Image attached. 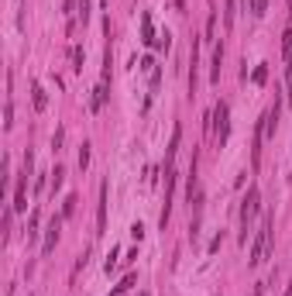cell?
I'll return each mask as SVG.
<instances>
[{"label": "cell", "instance_id": "6da1fadb", "mask_svg": "<svg viewBox=\"0 0 292 296\" xmlns=\"http://www.w3.org/2000/svg\"><path fill=\"white\" fill-rule=\"evenodd\" d=\"M272 231H275V214H265L261 217V227H258V238H254V245H251L248 265H261L268 258V252H272Z\"/></svg>", "mask_w": 292, "mask_h": 296}, {"label": "cell", "instance_id": "7a4b0ae2", "mask_svg": "<svg viewBox=\"0 0 292 296\" xmlns=\"http://www.w3.org/2000/svg\"><path fill=\"white\" fill-rule=\"evenodd\" d=\"M210 135H213V145L216 148H224L227 145V135H231V107L220 100L213 107V114H210Z\"/></svg>", "mask_w": 292, "mask_h": 296}, {"label": "cell", "instance_id": "3957f363", "mask_svg": "<svg viewBox=\"0 0 292 296\" xmlns=\"http://www.w3.org/2000/svg\"><path fill=\"white\" fill-rule=\"evenodd\" d=\"M258 207H261V193H258V186L248 190V197L241 200V241L248 245V227H251V220L258 217Z\"/></svg>", "mask_w": 292, "mask_h": 296}, {"label": "cell", "instance_id": "277c9868", "mask_svg": "<svg viewBox=\"0 0 292 296\" xmlns=\"http://www.w3.org/2000/svg\"><path fill=\"white\" fill-rule=\"evenodd\" d=\"M62 214H55V217L48 220V227H45V245H41V255H52V248H55L58 241V231H62Z\"/></svg>", "mask_w": 292, "mask_h": 296}, {"label": "cell", "instance_id": "5b68a950", "mask_svg": "<svg viewBox=\"0 0 292 296\" xmlns=\"http://www.w3.org/2000/svg\"><path fill=\"white\" fill-rule=\"evenodd\" d=\"M107 231V183H100V200H97V234Z\"/></svg>", "mask_w": 292, "mask_h": 296}, {"label": "cell", "instance_id": "8992f818", "mask_svg": "<svg viewBox=\"0 0 292 296\" xmlns=\"http://www.w3.org/2000/svg\"><path fill=\"white\" fill-rule=\"evenodd\" d=\"M28 176H31V169H24L18 176V193H14V210H28V197H24V190H28Z\"/></svg>", "mask_w": 292, "mask_h": 296}, {"label": "cell", "instance_id": "52a82bcc", "mask_svg": "<svg viewBox=\"0 0 292 296\" xmlns=\"http://www.w3.org/2000/svg\"><path fill=\"white\" fill-rule=\"evenodd\" d=\"M141 41H144V45H155V41H158L155 24H152V14H148V11L141 14Z\"/></svg>", "mask_w": 292, "mask_h": 296}, {"label": "cell", "instance_id": "ba28073f", "mask_svg": "<svg viewBox=\"0 0 292 296\" xmlns=\"http://www.w3.org/2000/svg\"><path fill=\"white\" fill-rule=\"evenodd\" d=\"M31 103H35V110H45L48 107V93H45L41 83H31Z\"/></svg>", "mask_w": 292, "mask_h": 296}, {"label": "cell", "instance_id": "9c48e42d", "mask_svg": "<svg viewBox=\"0 0 292 296\" xmlns=\"http://www.w3.org/2000/svg\"><path fill=\"white\" fill-rule=\"evenodd\" d=\"M220 66H224V45L213 48V66H210V83H220Z\"/></svg>", "mask_w": 292, "mask_h": 296}, {"label": "cell", "instance_id": "30bf717a", "mask_svg": "<svg viewBox=\"0 0 292 296\" xmlns=\"http://www.w3.org/2000/svg\"><path fill=\"white\" fill-rule=\"evenodd\" d=\"M93 93H97V97H93V110H103V103H107V83H103V79H100V86Z\"/></svg>", "mask_w": 292, "mask_h": 296}, {"label": "cell", "instance_id": "8fae6325", "mask_svg": "<svg viewBox=\"0 0 292 296\" xmlns=\"http://www.w3.org/2000/svg\"><path fill=\"white\" fill-rule=\"evenodd\" d=\"M38 227H41V214L35 210V214L28 217V241H35V238H38Z\"/></svg>", "mask_w": 292, "mask_h": 296}, {"label": "cell", "instance_id": "7c38bea8", "mask_svg": "<svg viewBox=\"0 0 292 296\" xmlns=\"http://www.w3.org/2000/svg\"><path fill=\"white\" fill-rule=\"evenodd\" d=\"M282 52H285V59H292V18L285 24V35H282Z\"/></svg>", "mask_w": 292, "mask_h": 296}, {"label": "cell", "instance_id": "4fadbf2b", "mask_svg": "<svg viewBox=\"0 0 292 296\" xmlns=\"http://www.w3.org/2000/svg\"><path fill=\"white\" fill-rule=\"evenodd\" d=\"M131 286H134V272H127V276L120 279V282H117V286H114V293H110V296H120V293H127Z\"/></svg>", "mask_w": 292, "mask_h": 296}, {"label": "cell", "instance_id": "5bb4252c", "mask_svg": "<svg viewBox=\"0 0 292 296\" xmlns=\"http://www.w3.org/2000/svg\"><path fill=\"white\" fill-rule=\"evenodd\" d=\"M234 14H237V0H227V7H224V24H227V31L234 28Z\"/></svg>", "mask_w": 292, "mask_h": 296}, {"label": "cell", "instance_id": "9a60e30c", "mask_svg": "<svg viewBox=\"0 0 292 296\" xmlns=\"http://www.w3.org/2000/svg\"><path fill=\"white\" fill-rule=\"evenodd\" d=\"M248 11H251L254 18H265V11H268V0H248Z\"/></svg>", "mask_w": 292, "mask_h": 296}, {"label": "cell", "instance_id": "2e32d148", "mask_svg": "<svg viewBox=\"0 0 292 296\" xmlns=\"http://www.w3.org/2000/svg\"><path fill=\"white\" fill-rule=\"evenodd\" d=\"M62 183H65V169H62V165H55V172H52V197L62 190Z\"/></svg>", "mask_w": 292, "mask_h": 296}, {"label": "cell", "instance_id": "e0dca14e", "mask_svg": "<svg viewBox=\"0 0 292 296\" xmlns=\"http://www.w3.org/2000/svg\"><path fill=\"white\" fill-rule=\"evenodd\" d=\"M69 59H72V69H76V73H83V48H79V45H72V48H69Z\"/></svg>", "mask_w": 292, "mask_h": 296}, {"label": "cell", "instance_id": "ac0fdd59", "mask_svg": "<svg viewBox=\"0 0 292 296\" xmlns=\"http://www.w3.org/2000/svg\"><path fill=\"white\" fill-rule=\"evenodd\" d=\"M4 128H7V131L14 128V103H11V100H7V107H4Z\"/></svg>", "mask_w": 292, "mask_h": 296}, {"label": "cell", "instance_id": "d6986e66", "mask_svg": "<svg viewBox=\"0 0 292 296\" xmlns=\"http://www.w3.org/2000/svg\"><path fill=\"white\" fill-rule=\"evenodd\" d=\"M86 165H90V141L79 145V169H86Z\"/></svg>", "mask_w": 292, "mask_h": 296}, {"label": "cell", "instance_id": "ffe728a7", "mask_svg": "<svg viewBox=\"0 0 292 296\" xmlns=\"http://www.w3.org/2000/svg\"><path fill=\"white\" fill-rule=\"evenodd\" d=\"M76 203H79L76 197H65V203H62V217H72V214H76Z\"/></svg>", "mask_w": 292, "mask_h": 296}, {"label": "cell", "instance_id": "44dd1931", "mask_svg": "<svg viewBox=\"0 0 292 296\" xmlns=\"http://www.w3.org/2000/svg\"><path fill=\"white\" fill-rule=\"evenodd\" d=\"M254 83H258V86H261V83H265V79H268V66H265V62H261V66H254Z\"/></svg>", "mask_w": 292, "mask_h": 296}, {"label": "cell", "instance_id": "7402d4cb", "mask_svg": "<svg viewBox=\"0 0 292 296\" xmlns=\"http://www.w3.org/2000/svg\"><path fill=\"white\" fill-rule=\"evenodd\" d=\"M213 35H216V14L210 11V18H206V41H213Z\"/></svg>", "mask_w": 292, "mask_h": 296}, {"label": "cell", "instance_id": "603a6c76", "mask_svg": "<svg viewBox=\"0 0 292 296\" xmlns=\"http://www.w3.org/2000/svg\"><path fill=\"white\" fill-rule=\"evenodd\" d=\"M76 18L83 21V24L90 21V0H79V11H76Z\"/></svg>", "mask_w": 292, "mask_h": 296}, {"label": "cell", "instance_id": "cb8c5ba5", "mask_svg": "<svg viewBox=\"0 0 292 296\" xmlns=\"http://www.w3.org/2000/svg\"><path fill=\"white\" fill-rule=\"evenodd\" d=\"M103 269H107V276L117 269V248H110V255H107V262H103Z\"/></svg>", "mask_w": 292, "mask_h": 296}, {"label": "cell", "instance_id": "d4e9b609", "mask_svg": "<svg viewBox=\"0 0 292 296\" xmlns=\"http://www.w3.org/2000/svg\"><path fill=\"white\" fill-rule=\"evenodd\" d=\"M155 45H158V48H162V52H169V45H172V35H169V31H162Z\"/></svg>", "mask_w": 292, "mask_h": 296}, {"label": "cell", "instance_id": "484cf974", "mask_svg": "<svg viewBox=\"0 0 292 296\" xmlns=\"http://www.w3.org/2000/svg\"><path fill=\"white\" fill-rule=\"evenodd\" d=\"M62 141H65V131L58 128V131H55V138H52V148H55V152H58V148H62Z\"/></svg>", "mask_w": 292, "mask_h": 296}, {"label": "cell", "instance_id": "4316f807", "mask_svg": "<svg viewBox=\"0 0 292 296\" xmlns=\"http://www.w3.org/2000/svg\"><path fill=\"white\" fill-rule=\"evenodd\" d=\"M131 238L141 241V238H144V224H134V227H131Z\"/></svg>", "mask_w": 292, "mask_h": 296}, {"label": "cell", "instance_id": "83f0119b", "mask_svg": "<svg viewBox=\"0 0 292 296\" xmlns=\"http://www.w3.org/2000/svg\"><path fill=\"white\" fill-rule=\"evenodd\" d=\"M265 293V282H258V286H254V296H261Z\"/></svg>", "mask_w": 292, "mask_h": 296}, {"label": "cell", "instance_id": "f1b7e54d", "mask_svg": "<svg viewBox=\"0 0 292 296\" xmlns=\"http://www.w3.org/2000/svg\"><path fill=\"white\" fill-rule=\"evenodd\" d=\"M175 7H179V11H186V0H175Z\"/></svg>", "mask_w": 292, "mask_h": 296}, {"label": "cell", "instance_id": "f546056e", "mask_svg": "<svg viewBox=\"0 0 292 296\" xmlns=\"http://www.w3.org/2000/svg\"><path fill=\"white\" fill-rule=\"evenodd\" d=\"M107 4H110V0H100V7H107Z\"/></svg>", "mask_w": 292, "mask_h": 296}, {"label": "cell", "instance_id": "4dcf8cb0", "mask_svg": "<svg viewBox=\"0 0 292 296\" xmlns=\"http://www.w3.org/2000/svg\"><path fill=\"white\" fill-rule=\"evenodd\" d=\"M289 4H292V0H289Z\"/></svg>", "mask_w": 292, "mask_h": 296}]
</instances>
